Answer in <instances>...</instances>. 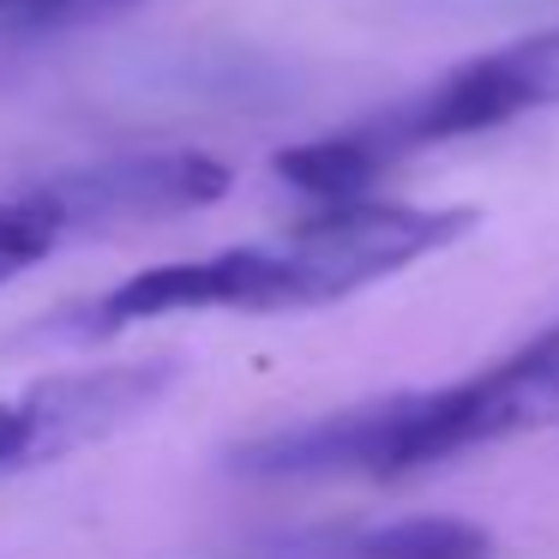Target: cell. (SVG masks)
Wrapping results in <instances>:
<instances>
[{
	"label": "cell",
	"instance_id": "5b68a950",
	"mask_svg": "<svg viewBox=\"0 0 559 559\" xmlns=\"http://www.w3.org/2000/svg\"><path fill=\"white\" fill-rule=\"evenodd\" d=\"M175 361H121L91 373H55L0 397V475H25L139 421L175 385Z\"/></svg>",
	"mask_w": 559,
	"mask_h": 559
},
{
	"label": "cell",
	"instance_id": "3957f363",
	"mask_svg": "<svg viewBox=\"0 0 559 559\" xmlns=\"http://www.w3.org/2000/svg\"><path fill=\"white\" fill-rule=\"evenodd\" d=\"M542 109H559V31H535V37H518L506 49L475 55L397 109L367 115L361 127L325 133L313 145L277 151L271 169L301 199H313V211L355 205V199H373V187L415 151L493 133V127H511Z\"/></svg>",
	"mask_w": 559,
	"mask_h": 559
},
{
	"label": "cell",
	"instance_id": "30bf717a",
	"mask_svg": "<svg viewBox=\"0 0 559 559\" xmlns=\"http://www.w3.org/2000/svg\"><path fill=\"white\" fill-rule=\"evenodd\" d=\"M547 337H559V325H554V331H547Z\"/></svg>",
	"mask_w": 559,
	"mask_h": 559
},
{
	"label": "cell",
	"instance_id": "7a4b0ae2",
	"mask_svg": "<svg viewBox=\"0 0 559 559\" xmlns=\"http://www.w3.org/2000/svg\"><path fill=\"white\" fill-rule=\"evenodd\" d=\"M559 421V337H535L506 361H487L481 373L451 379V385L391 391L373 403L313 415L295 427L289 457L301 475H415L445 457L506 439L542 433Z\"/></svg>",
	"mask_w": 559,
	"mask_h": 559
},
{
	"label": "cell",
	"instance_id": "277c9868",
	"mask_svg": "<svg viewBox=\"0 0 559 559\" xmlns=\"http://www.w3.org/2000/svg\"><path fill=\"white\" fill-rule=\"evenodd\" d=\"M229 163L205 157V151H127V157L79 163L49 181H31L25 199L55 229V241H73V235L205 211L229 193Z\"/></svg>",
	"mask_w": 559,
	"mask_h": 559
},
{
	"label": "cell",
	"instance_id": "52a82bcc",
	"mask_svg": "<svg viewBox=\"0 0 559 559\" xmlns=\"http://www.w3.org/2000/svg\"><path fill=\"white\" fill-rule=\"evenodd\" d=\"M55 247L61 241H55L49 223L25 205V193H0V283L31 271L37 259H49Z\"/></svg>",
	"mask_w": 559,
	"mask_h": 559
},
{
	"label": "cell",
	"instance_id": "6da1fadb",
	"mask_svg": "<svg viewBox=\"0 0 559 559\" xmlns=\"http://www.w3.org/2000/svg\"><path fill=\"white\" fill-rule=\"evenodd\" d=\"M475 229V211L463 205H319L277 241H241L205 259H169V265L133 271L127 283L61 307L31 331V343H103L151 319L175 313H301L331 307L421 259L457 247Z\"/></svg>",
	"mask_w": 559,
	"mask_h": 559
},
{
	"label": "cell",
	"instance_id": "9c48e42d",
	"mask_svg": "<svg viewBox=\"0 0 559 559\" xmlns=\"http://www.w3.org/2000/svg\"><path fill=\"white\" fill-rule=\"evenodd\" d=\"M109 7H127V0H91V13H109Z\"/></svg>",
	"mask_w": 559,
	"mask_h": 559
},
{
	"label": "cell",
	"instance_id": "8992f818",
	"mask_svg": "<svg viewBox=\"0 0 559 559\" xmlns=\"http://www.w3.org/2000/svg\"><path fill=\"white\" fill-rule=\"evenodd\" d=\"M271 559H493V535L469 518H397L283 542Z\"/></svg>",
	"mask_w": 559,
	"mask_h": 559
},
{
	"label": "cell",
	"instance_id": "ba28073f",
	"mask_svg": "<svg viewBox=\"0 0 559 559\" xmlns=\"http://www.w3.org/2000/svg\"><path fill=\"white\" fill-rule=\"evenodd\" d=\"M73 13H91V0H0V25H49Z\"/></svg>",
	"mask_w": 559,
	"mask_h": 559
}]
</instances>
